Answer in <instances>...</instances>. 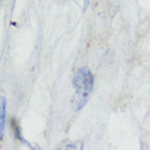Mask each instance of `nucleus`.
<instances>
[{
  "instance_id": "1",
  "label": "nucleus",
  "mask_w": 150,
  "mask_h": 150,
  "mask_svg": "<svg viewBox=\"0 0 150 150\" xmlns=\"http://www.w3.org/2000/svg\"><path fill=\"white\" fill-rule=\"evenodd\" d=\"M73 86L75 87V96L73 98V108L75 111H79L86 105L94 87V77L89 69L81 68L73 75Z\"/></svg>"
},
{
  "instance_id": "2",
  "label": "nucleus",
  "mask_w": 150,
  "mask_h": 150,
  "mask_svg": "<svg viewBox=\"0 0 150 150\" xmlns=\"http://www.w3.org/2000/svg\"><path fill=\"white\" fill-rule=\"evenodd\" d=\"M6 110H7V103L6 98L1 97V103H0V138L2 139L4 131V122H6Z\"/></svg>"
},
{
  "instance_id": "3",
  "label": "nucleus",
  "mask_w": 150,
  "mask_h": 150,
  "mask_svg": "<svg viewBox=\"0 0 150 150\" xmlns=\"http://www.w3.org/2000/svg\"><path fill=\"white\" fill-rule=\"evenodd\" d=\"M88 4H89V0H85V2H84V9L86 10V8L88 7Z\"/></svg>"
}]
</instances>
